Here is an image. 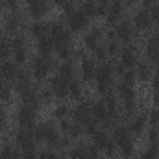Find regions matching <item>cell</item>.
Wrapping results in <instances>:
<instances>
[{"label":"cell","instance_id":"44dd1931","mask_svg":"<svg viewBox=\"0 0 159 159\" xmlns=\"http://www.w3.org/2000/svg\"><path fill=\"white\" fill-rule=\"evenodd\" d=\"M94 74H96V61L85 57L81 61V78L85 81H91V80H94Z\"/></svg>","mask_w":159,"mask_h":159},{"label":"cell","instance_id":"f5cc1de1","mask_svg":"<svg viewBox=\"0 0 159 159\" xmlns=\"http://www.w3.org/2000/svg\"><path fill=\"white\" fill-rule=\"evenodd\" d=\"M157 137H159V131H157V129H152V131L148 133V141H150L152 144H156V143L159 141Z\"/></svg>","mask_w":159,"mask_h":159},{"label":"cell","instance_id":"603a6c76","mask_svg":"<svg viewBox=\"0 0 159 159\" xmlns=\"http://www.w3.org/2000/svg\"><path fill=\"white\" fill-rule=\"evenodd\" d=\"M135 76L139 81H148V80H152L154 76V69H152V65L150 63H139L137 65V70H135Z\"/></svg>","mask_w":159,"mask_h":159},{"label":"cell","instance_id":"1f68e13d","mask_svg":"<svg viewBox=\"0 0 159 159\" xmlns=\"http://www.w3.org/2000/svg\"><path fill=\"white\" fill-rule=\"evenodd\" d=\"M69 96L70 98H74V100H81V96H83V87H81V83L80 81H69Z\"/></svg>","mask_w":159,"mask_h":159},{"label":"cell","instance_id":"7bdbcfd3","mask_svg":"<svg viewBox=\"0 0 159 159\" xmlns=\"http://www.w3.org/2000/svg\"><path fill=\"white\" fill-rule=\"evenodd\" d=\"M39 159H59V156L54 148H46V150L39 152Z\"/></svg>","mask_w":159,"mask_h":159},{"label":"cell","instance_id":"bcb514c9","mask_svg":"<svg viewBox=\"0 0 159 159\" xmlns=\"http://www.w3.org/2000/svg\"><path fill=\"white\" fill-rule=\"evenodd\" d=\"M148 124H152V126H159V107L152 109V111L148 113Z\"/></svg>","mask_w":159,"mask_h":159},{"label":"cell","instance_id":"7402d4cb","mask_svg":"<svg viewBox=\"0 0 159 159\" xmlns=\"http://www.w3.org/2000/svg\"><path fill=\"white\" fill-rule=\"evenodd\" d=\"M20 100H22V104L24 106H30V107H35L37 104H39V91L32 85L30 89H26L22 94H20Z\"/></svg>","mask_w":159,"mask_h":159},{"label":"cell","instance_id":"91938a15","mask_svg":"<svg viewBox=\"0 0 159 159\" xmlns=\"http://www.w3.org/2000/svg\"><path fill=\"white\" fill-rule=\"evenodd\" d=\"M2 13H4V6H2V2H0V17H2Z\"/></svg>","mask_w":159,"mask_h":159},{"label":"cell","instance_id":"484cf974","mask_svg":"<svg viewBox=\"0 0 159 159\" xmlns=\"http://www.w3.org/2000/svg\"><path fill=\"white\" fill-rule=\"evenodd\" d=\"M48 32H50V26L46 24V22H41V20H35L34 24H32V28H30V34L34 35V37H44V35H48Z\"/></svg>","mask_w":159,"mask_h":159},{"label":"cell","instance_id":"9f6ffc18","mask_svg":"<svg viewBox=\"0 0 159 159\" xmlns=\"http://www.w3.org/2000/svg\"><path fill=\"white\" fill-rule=\"evenodd\" d=\"M156 4V0H143V6H146V7H152Z\"/></svg>","mask_w":159,"mask_h":159},{"label":"cell","instance_id":"ee69618b","mask_svg":"<svg viewBox=\"0 0 159 159\" xmlns=\"http://www.w3.org/2000/svg\"><path fill=\"white\" fill-rule=\"evenodd\" d=\"M52 96H54L52 89H43V91H39V102L41 104H48L52 100Z\"/></svg>","mask_w":159,"mask_h":159},{"label":"cell","instance_id":"7dc6e473","mask_svg":"<svg viewBox=\"0 0 159 159\" xmlns=\"http://www.w3.org/2000/svg\"><path fill=\"white\" fill-rule=\"evenodd\" d=\"M150 17H152V22H156V24H159V2H156L150 9Z\"/></svg>","mask_w":159,"mask_h":159},{"label":"cell","instance_id":"680465c9","mask_svg":"<svg viewBox=\"0 0 159 159\" xmlns=\"http://www.w3.org/2000/svg\"><path fill=\"white\" fill-rule=\"evenodd\" d=\"M4 80H6V78H4V76H2V72H0V85H4Z\"/></svg>","mask_w":159,"mask_h":159},{"label":"cell","instance_id":"11a10c76","mask_svg":"<svg viewBox=\"0 0 159 159\" xmlns=\"http://www.w3.org/2000/svg\"><path fill=\"white\" fill-rule=\"evenodd\" d=\"M19 2H20V0H6V6L11 7V9H15V7L19 6Z\"/></svg>","mask_w":159,"mask_h":159},{"label":"cell","instance_id":"9c48e42d","mask_svg":"<svg viewBox=\"0 0 159 159\" xmlns=\"http://www.w3.org/2000/svg\"><path fill=\"white\" fill-rule=\"evenodd\" d=\"M93 117V104L91 102H80L78 106L72 109V119L74 122H78V124H85L87 120Z\"/></svg>","mask_w":159,"mask_h":159},{"label":"cell","instance_id":"74e56055","mask_svg":"<svg viewBox=\"0 0 159 159\" xmlns=\"http://www.w3.org/2000/svg\"><path fill=\"white\" fill-rule=\"evenodd\" d=\"M83 133V128H81V124L78 122H74V124H70L69 126V131H67V135L70 137V139H80V135Z\"/></svg>","mask_w":159,"mask_h":159},{"label":"cell","instance_id":"ffe728a7","mask_svg":"<svg viewBox=\"0 0 159 159\" xmlns=\"http://www.w3.org/2000/svg\"><path fill=\"white\" fill-rule=\"evenodd\" d=\"M37 50H39L41 56L50 57V54L56 50V43H54V39H52L50 35H44V37L37 39Z\"/></svg>","mask_w":159,"mask_h":159},{"label":"cell","instance_id":"2e32d148","mask_svg":"<svg viewBox=\"0 0 159 159\" xmlns=\"http://www.w3.org/2000/svg\"><path fill=\"white\" fill-rule=\"evenodd\" d=\"M120 65H124V69H133L137 65V52L133 46L120 48Z\"/></svg>","mask_w":159,"mask_h":159},{"label":"cell","instance_id":"7c38bea8","mask_svg":"<svg viewBox=\"0 0 159 159\" xmlns=\"http://www.w3.org/2000/svg\"><path fill=\"white\" fill-rule=\"evenodd\" d=\"M11 48H13V57H15V63L22 65L26 61V41L22 35H15V39L11 41Z\"/></svg>","mask_w":159,"mask_h":159},{"label":"cell","instance_id":"52a82bcc","mask_svg":"<svg viewBox=\"0 0 159 159\" xmlns=\"http://www.w3.org/2000/svg\"><path fill=\"white\" fill-rule=\"evenodd\" d=\"M26 6H28L30 17L35 20L43 19L50 11V0H26Z\"/></svg>","mask_w":159,"mask_h":159},{"label":"cell","instance_id":"4dcf8cb0","mask_svg":"<svg viewBox=\"0 0 159 159\" xmlns=\"http://www.w3.org/2000/svg\"><path fill=\"white\" fill-rule=\"evenodd\" d=\"M13 54V48H11V41L7 39L6 35H2L0 37V59H7L9 56Z\"/></svg>","mask_w":159,"mask_h":159},{"label":"cell","instance_id":"277c9868","mask_svg":"<svg viewBox=\"0 0 159 159\" xmlns=\"http://www.w3.org/2000/svg\"><path fill=\"white\" fill-rule=\"evenodd\" d=\"M52 67H54V63H52L50 57L39 56V57H35L32 61V74H34V78L37 80V81H43V80H46V76L50 74Z\"/></svg>","mask_w":159,"mask_h":159},{"label":"cell","instance_id":"3957f363","mask_svg":"<svg viewBox=\"0 0 159 159\" xmlns=\"http://www.w3.org/2000/svg\"><path fill=\"white\" fill-rule=\"evenodd\" d=\"M113 67L107 65V63H102L96 67V74H94V80H96V91L100 94H106L111 91V81H113Z\"/></svg>","mask_w":159,"mask_h":159},{"label":"cell","instance_id":"f546056e","mask_svg":"<svg viewBox=\"0 0 159 159\" xmlns=\"http://www.w3.org/2000/svg\"><path fill=\"white\" fill-rule=\"evenodd\" d=\"M69 157L70 159H89V146H74L69 150Z\"/></svg>","mask_w":159,"mask_h":159},{"label":"cell","instance_id":"d590c367","mask_svg":"<svg viewBox=\"0 0 159 159\" xmlns=\"http://www.w3.org/2000/svg\"><path fill=\"white\" fill-rule=\"evenodd\" d=\"M83 129H85V133H89V135L93 137V135L98 131V120L94 119V117H91V119L83 124Z\"/></svg>","mask_w":159,"mask_h":159},{"label":"cell","instance_id":"4fadbf2b","mask_svg":"<svg viewBox=\"0 0 159 159\" xmlns=\"http://www.w3.org/2000/svg\"><path fill=\"white\" fill-rule=\"evenodd\" d=\"M144 50H146V57H148V61L159 63V32L148 37Z\"/></svg>","mask_w":159,"mask_h":159},{"label":"cell","instance_id":"8992f818","mask_svg":"<svg viewBox=\"0 0 159 159\" xmlns=\"http://www.w3.org/2000/svg\"><path fill=\"white\" fill-rule=\"evenodd\" d=\"M50 37L54 39L56 46H57V44H70V41H72L70 32H69V30L65 28V24H61V22H54V24L50 26Z\"/></svg>","mask_w":159,"mask_h":159},{"label":"cell","instance_id":"ab89813d","mask_svg":"<svg viewBox=\"0 0 159 159\" xmlns=\"http://www.w3.org/2000/svg\"><path fill=\"white\" fill-rule=\"evenodd\" d=\"M106 50H107V54L109 56H117L120 54V44H119V39H113L107 43V46H106Z\"/></svg>","mask_w":159,"mask_h":159},{"label":"cell","instance_id":"6125c7cd","mask_svg":"<svg viewBox=\"0 0 159 159\" xmlns=\"http://www.w3.org/2000/svg\"><path fill=\"white\" fill-rule=\"evenodd\" d=\"M157 131H159V126H157Z\"/></svg>","mask_w":159,"mask_h":159},{"label":"cell","instance_id":"f35d334b","mask_svg":"<svg viewBox=\"0 0 159 159\" xmlns=\"http://www.w3.org/2000/svg\"><path fill=\"white\" fill-rule=\"evenodd\" d=\"M124 83H128V85H133L135 81H137V76H135V70L133 69H126V72L120 76Z\"/></svg>","mask_w":159,"mask_h":159},{"label":"cell","instance_id":"d6986e66","mask_svg":"<svg viewBox=\"0 0 159 159\" xmlns=\"http://www.w3.org/2000/svg\"><path fill=\"white\" fill-rule=\"evenodd\" d=\"M100 39H102V30H100V28H94V30H91V32L83 37V44H85L87 50L93 52L94 48L100 46Z\"/></svg>","mask_w":159,"mask_h":159},{"label":"cell","instance_id":"60d3db41","mask_svg":"<svg viewBox=\"0 0 159 159\" xmlns=\"http://www.w3.org/2000/svg\"><path fill=\"white\" fill-rule=\"evenodd\" d=\"M0 100H2V102H9V100H11V87H9L7 83L0 85Z\"/></svg>","mask_w":159,"mask_h":159},{"label":"cell","instance_id":"f6af8a7d","mask_svg":"<svg viewBox=\"0 0 159 159\" xmlns=\"http://www.w3.org/2000/svg\"><path fill=\"white\" fill-rule=\"evenodd\" d=\"M22 159H39V152L35 150V146L26 148V150H22Z\"/></svg>","mask_w":159,"mask_h":159},{"label":"cell","instance_id":"ac0fdd59","mask_svg":"<svg viewBox=\"0 0 159 159\" xmlns=\"http://www.w3.org/2000/svg\"><path fill=\"white\" fill-rule=\"evenodd\" d=\"M148 124V113H139V115H135L131 122H129V133H135V135H141L143 133V129H144V126Z\"/></svg>","mask_w":159,"mask_h":159},{"label":"cell","instance_id":"6da1fadb","mask_svg":"<svg viewBox=\"0 0 159 159\" xmlns=\"http://www.w3.org/2000/svg\"><path fill=\"white\" fill-rule=\"evenodd\" d=\"M113 143L117 144V148L120 150V154L124 157H129L133 154V141L129 135V129L124 126H115L113 128Z\"/></svg>","mask_w":159,"mask_h":159},{"label":"cell","instance_id":"d6a6232c","mask_svg":"<svg viewBox=\"0 0 159 159\" xmlns=\"http://www.w3.org/2000/svg\"><path fill=\"white\" fill-rule=\"evenodd\" d=\"M81 11L87 15V19L98 17V7H96V2H94V0H85V2L81 4Z\"/></svg>","mask_w":159,"mask_h":159},{"label":"cell","instance_id":"e0dca14e","mask_svg":"<svg viewBox=\"0 0 159 159\" xmlns=\"http://www.w3.org/2000/svg\"><path fill=\"white\" fill-rule=\"evenodd\" d=\"M115 34H117V39L124 41V43H129V41L133 39V35H135V32H133V28H131V24L128 20H122V22L117 24Z\"/></svg>","mask_w":159,"mask_h":159},{"label":"cell","instance_id":"681fc988","mask_svg":"<svg viewBox=\"0 0 159 159\" xmlns=\"http://www.w3.org/2000/svg\"><path fill=\"white\" fill-rule=\"evenodd\" d=\"M104 152H106V156H107L109 159L115 157V156H117V144H115L113 141H109V144H107V146L104 148Z\"/></svg>","mask_w":159,"mask_h":159},{"label":"cell","instance_id":"9a60e30c","mask_svg":"<svg viewBox=\"0 0 159 159\" xmlns=\"http://www.w3.org/2000/svg\"><path fill=\"white\" fill-rule=\"evenodd\" d=\"M50 89H52L54 96H57V98L69 96V81L63 80L61 76H56V78L50 80Z\"/></svg>","mask_w":159,"mask_h":159},{"label":"cell","instance_id":"836d02e7","mask_svg":"<svg viewBox=\"0 0 159 159\" xmlns=\"http://www.w3.org/2000/svg\"><path fill=\"white\" fill-rule=\"evenodd\" d=\"M56 52H57L59 59H63V61H69V57L72 56L70 44H57V46H56Z\"/></svg>","mask_w":159,"mask_h":159},{"label":"cell","instance_id":"f1b7e54d","mask_svg":"<svg viewBox=\"0 0 159 159\" xmlns=\"http://www.w3.org/2000/svg\"><path fill=\"white\" fill-rule=\"evenodd\" d=\"M93 141H94V146H96L98 150H104V148L109 144V135H107L106 131L98 129V131L93 135Z\"/></svg>","mask_w":159,"mask_h":159},{"label":"cell","instance_id":"816d5d0a","mask_svg":"<svg viewBox=\"0 0 159 159\" xmlns=\"http://www.w3.org/2000/svg\"><path fill=\"white\" fill-rule=\"evenodd\" d=\"M89 159H100V152H98V148L94 144L89 146Z\"/></svg>","mask_w":159,"mask_h":159},{"label":"cell","instance_id":"f907efd6","mask_svg":"<svg viewBox=\"0 0 159 159\" xmlns=\"http://www.w3.org/2000/svg\"><path fill=\"white\" fill-rule=\"evenodd\" d=\"M152 89L159 93V63H157V69H156V74H154V80H152Z\"/></svg>","mask_w":159,"mask_h":159},{"label":"cell","instance_id":"d4e9b609","mask_svg":"<svg viewBox=\"0 0 159 159\" xmlns=\"http://www.w3.org/2000/svg\"><path fill=\"white\" fill-rule=\"evenodd\" d=\"M0 72L6 80H15L17 74H19V69H17V63L13 61H2L0 65Z\"/></svg>","mask_w":159,"mask_h":159},{"label":"cell","instance_id":"8fae6325","mask_svg":"<svg viewBox=\"0 0 159 159\" xmlns=\"http://www.w3.org/2000/svg\"><path fill=\"white\" fill-rule=\"evenodd\" d=\"M152 17H150V11L144 7V9H139L133 17V26L139 30V32H148L152 28Z\"/></svg>","mask_w":159,"mask_h":159},{"label":"cell","instance_id":"c3c4849f","mask_svg":"<svg viewBox=\"0 0 159 159\" xmlns=\"http://www.w3.org/2000/svg\"><path fill=\"white\" fill-rule=\"evenodd\" d=\"M141 159H159V154H157V150L152 146V148H148V150H144V152H143Z\"/></svg>","mask_w":159,"mask_h":159},{"label":"cell","instance_id":"5bb4252c","mask_svg":"<svg viewBox=\"0 0 159 159\" xmlns=\"http://www.w3.org/2000/svg\"><path fill=\"white\" fill-rule=\"evenodd\" d=\"M20 28H22V17L19 13H11L6 17V20H4V32L6 34L15 35V34H19Z\"/></svg>","mask_w":159,"mask_h":159},{"label":"cell","instance_id":"cb8c5ba5","mask_svg":"<svg viewBox=\"0 0 159 159\" xmlns=\"http://www.w3.org/2000/svg\"><path fill=\"white\" fill-rule=\"evenodd\" d=\"M32 87V78H30V74L28 72H19L17 74V78H15V89H17V93L19 94H22L26 89H30Z\"/></svg>","mask_w":159,"mask_h":159},{"label":"cell","instance_id":"30bf717a","mask_svg":"<svg viewBox=\"0 0 159 159\" xmlns=\"http://www.w3.org/2000/svg\"><path fill=\"white\" fill-rule=\"evenodd\" d=\"M15 144H17L20 150L34 148V146H35V137H34V131L20 128V129L15 133Z\"/></svg>","mask_w":159,"mask_h":159},{"label":"cell","instance_id":"4316f807","mask_svg":"<svg viewBox=\"0 0 159 159\" xmlns=\"http://www.w3.org/2000/svg\"><path fill=\"white\" fill-rule=\"evenodd\" d=\"M0 159H22V154L17 146H11V144H6L2 150H0Z\"/></svg>","mask_w":159,"mask_h":159},{"label":"cell","instance_id":"e575fe53","mask_svg":"<svg viewBox=\"0 0 159 159\" xmlns=\"http://www.w3.org/2000/svg\"><path fill=\"white\" fill-rule=\"evenodd\" d=\"M107 50H106V46H98V48H94L93 50V59L96 61V63H106V59H107Z\"/></svg>","mask_w":159,"mask_h":159},{"label":"cell","instance_id":"94428289","mask_svg":"<svg viewBox=\"0 0 159 159\" xmlns=\"http://www.w3.org/2000/svg\"><path fill=\"white\" fill-rule=\"evenodd\" d=\"M154 148L157 150V154H159V141H157V143H156V144H154Z\"/></svg>","mask_w":159,"mask_h":159},{"label":"cell","instance_id":"7a4b0ae2","mask_svg":"<svg viewBox=\"0 0 159 159\" xmlns=\"http://www.w3.org/2000/svg\"><path fill=\"white\" fill-rule=\"evenodd\" d=\"M34 137H35V143H46L52 148H57L59 143H61L59 141V133H57V129L52 124H39L34 129Z\"/></svg>","mask_w":159,"mask_h":159},{"label":"cell","instance_id":"83f0119b","mask_svg":"<svg viewBox=\"0 0 159 159\" xmlns=\"http://www.w3.org/2000/svg\"><path fill=\"white\" fill-rule=\"evenodd\" d=\"M57 76H61L63 80H67V81H72L74 76H76V70H74V65L70 63V61H65L61 67H59V74Z\"/></svg>","mask_w":159,"mask_h":159},{"label":"cell","instance_id":"8d00e7d4","mask_svg":"<svg viewBox=\"0 0 159 159\" xmlns=\"http://www.w3.org/2000/svg\"><path fill=\"white\" fill-rule=\"evenodd\" d=\"M94 2H96V7H98V17H106L107 11H109L111 0H94Z\"/></svg>","mask_w":159,"mask_h":159},{"label":"cell","instance_id":"ba28073f","mask_svg":"<svg viewBox=\"0 0 159 159\" xmlns=\"http://www.w3.org/2000/svg\"><path fill=\"white\" fill-rule=\"evenodd\" d=\"M67 22H69V28L72 32H81L89 24V19L81 9H74L70 15H67Z\"/></svg>","mask_w":159,"mask_h":159},{"label":"cell","instance_id":"db71d44e","mask_svg":"<svg viewBox=\"0 0 159 159\" xmlns=\"http://www.w3.org/2000/svg\"><path fill=\"white\" fill-rule=\"evenodd\" d=\"M4 128H6V113L0 109V131H2Z\"/></svg>","mask_w":159,"mask_h":159},{"label":"cell","instance_id":"b9f144b4","mask_svg":"<svg viewBox=\"0 0 159 159\" xmlns=\"http://www.w3.org/2000/svg\"><path fill=\"white\" fill-rule=\"evenodd\" d=\"M70 113V109L67 107V106H57L56 107V111H54V115H56V119H59V120H63V119H67V115Z\"/></svg>","mask_w":159,"mask_h":159},{"label":"cell","instance_id":"5b68a950","mask_svg":"<svg viewBox=\"0 0 159 159\" xmlns=\"http://www.w3.org/2000/svg\"><path fill=\"white\" fill-rule=\"evenodd\" d=\"M35 117H37V115H35L34 107L24 106V104H22V107L17 109V115H15L19 128H24V129H32V128L35 126Z\"/></svg>","mask_w":159,"mask_h":159},{"label":"cell","instance_id":"6f0895ef","mask_svg":"<svg viewBox=\"0 0 159 159\" xmlns=\"http://www.w3.org/2000/svg\"><path fill=\"white\" fill-rule=\"evenodd\" d=\"M54 4H56V6H59V7H63V6L67 4V0H54Z\"/></svg>","mask_w":159,"mask_h":159}]
</instances>
